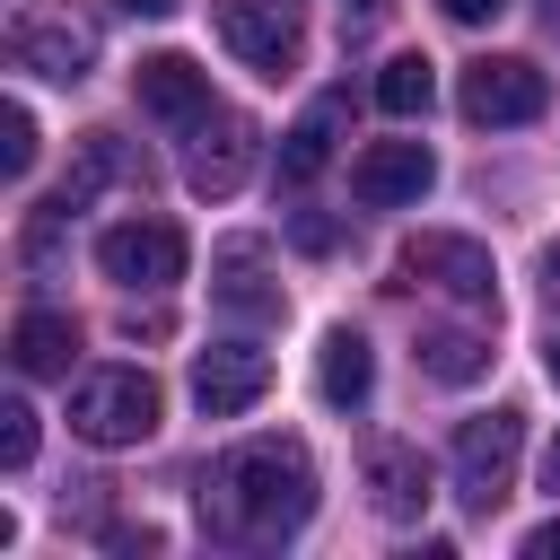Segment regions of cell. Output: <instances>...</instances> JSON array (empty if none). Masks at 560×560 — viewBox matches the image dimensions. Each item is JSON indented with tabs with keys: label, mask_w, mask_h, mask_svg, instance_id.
Wrapping results in <instances>:
<instances>
[{
	"label": "cell",
	"mask_w": 560,
	"mask_h": 560,
	"mask_svg": "<svg viewBox=\"0 0 560 560\" xmlns=\"http://www.w3.org/2000/svg\"><path fill=\"white\" fill-rule=\"evenodd\" d=\"M315 516V455L298 438H245L201 481V525L219 542H289Z\"/></svg>",
	"instance_id": "cell-1"
},
{
	"label": "cell",
	"mask_w": 560,
	"mask_h": 560,
	"mask_svg": "<svg viewBox=\"0 0 560 560\" xmlns=\"http://www.w3.org/2000/svg\"><path fill=\"white\" fill-rule=\"evenodd\" d=\"M158 411H166V394L149 368H88L70 385V429L88 446H140V438H158Z\"/></svg>",
	"instance_id": "cell-2"
},
{
	"label": "cell",
	"mask_w": 560,
	"mask_h": 560,
	"mask_svg": "<svg viewBox=\"0 0 560 560\" xmlns=\"http://www.w3.org/2000/svg\"><path fill=\"white\" fill-rule=\"evenodd\" d=\"M516 455H525V420H516V411H472V420L455 429V446H446L455 499H464L472 516H490V508L508 499V481H516Z\"/></svg>",
	"instance_id": "cell-3"
},
{
	"label": "cell",
	"mask_w": 560,
	"mask_h": 560,
	"mask_svg": "<svg viewBox=\"0 0 560 560\" xmlns=\"http://www.w3.org/2000/svg\"><path fill=\"white\" fill-rule=\"evenodd\" d=\"M9 61L70 88V79H88V61H96V26L70 18V0H35V9L9 18Z\"/></svg>",
	"instance_id": "cell-4"
},
{
	"label": "cell",
	"mask_w": 560,
	"mask_h": 560,
	"mask_svg": "<svg viewBox=\"0 0 560 560\" xmlns=\"http://www.w3.org/2000/svg\"><path fill=\"white\" fill-rule=\"evenodd\" d=\"M219 44L262 70V79H289L298 52H306V9L298 0H219Z\"/></svg>",
	"instance_id": "cell-5"
},
{
	"label": "cell",
	"mask_w": 560,
	"mask_h": 560,
	"mask_svg": "<svg viewBox=\"0 0 560 560\" xmlns=\"http://www.w3.org/2000/svg\"><path fill=\"white\" fill-rule=\"evenodd\" d=\"M455 105H464V122H534L551 105V79L525 52H481V61H464Z\"/></svg>",
	"instance_id": "cell-6"
},
{
	"label": "cell",
	"mask_w": 560,
	"mask_h": 560,
	"mask_svg": "<svg viewBox=\"0 0 560 560\" xmlns=\"http://www.w3.org/2000/svg\"><path fill=\"white\" fill-rule=\"evenodd\" d=\"M184 262H192V245H184L175 219H122V228L96 236V271L122 280V289H175Z\"/></svg>",
	"instance_id": "cell-7"
},
{
	"label": "cell",
	"mask_w": 560,
	"mask_h": 560,
	"mask_svg": "<svg viewBox=\"0 0 560 560\" xmlns=\"http://www.w3.org/2000/svg\"><path fill=\"white\" fill-rule=\"evenodd\" d=\"M402 271L429 280V289H446V298H464V306H490V298H499V262H490V245H472V236H455V228H420V236H402Z\"/></svg>",
	"instance_id": "cell-8"
},
{
	"label": "cell",
	"mask_w": 560,
	"mask_h": 560,
	"mask_svg": "<svg viewBox=\"0 0 560 560\" xmlns=\"http://www.w3.org/2000/svg\"><path fill=\"white\" fill-rule=\"evenodd\" d=\"M438 184V149L429 140H368L359 158H350V192L368 201V210H402V201H420Z\"/></svg>",
	"instance_id": "cell-9"
},
{
	"label": "cell",
	"mask_w": 560,
	"mask_h": 560,
	"mask_svg": "<svg viewBox=\"0 0 560 560\" xmlns=\"http://www.w3.org/2000/svg\"><path fill=\"white\" fill-rule=\"evenodd\" d=\"M271 394V350H254V341H210L201 359H192V402L210 411V420H236V411H254Z\"/></svg>",
	"instance_id": "cell-10"
},
{
	"label": "cell",
	"mask_w": 560,
	"mask_h": 560,
	"mask_svg": "<svg viewBox=\"0 0 560 560\" xmlns=\"http://www.w3.org/2000/svg\"><path fill=\"white\" fill-rule=\"evenodd\" d=\"M245 166H254V122L210 105V114L192 122V149H184V184H192L201 201H228V192L245 184Z\"/></svg>",
	"instance_id": "cell-11"
},
{
	"label": "cell",
	"mask_w": 560,
	"mask_h": 560,
	"mask_svg": "<svg viewBox=\"0 0 560 560\" xmlns=\"http://www.w3.org/2000/svg\"><path fill=\"white\" fill-rule=\"evenodd\" d=\"M131 96H140V114H158V122L192 131V122L210 114V70H201V61H184V52H149V61L131 70Z\"/></svg>",
	"instance_id": "cell-12"
},
{
	"label": "cell",
	"mask_w": 560,
	"mask_h": 560,
	"mask_svg": "<svg viewBox=\"0 0 560 560\" xmlns=\"http://www.w3.org/2000/svg\"><path fill=\"white\" fill-rule=\"evenodd\" d=\"M368 508L385 516V525H411L420 508H429V455L420 446H368Z\"/></svg>",
	"instance_id": "cell-13"
},
{
	"label": "cell",
	"mask_w": 560,
	"mask_h": 560,
	"mask_svg": "<svg viewBox=\"0 0 560 560\" xmlns=\"http://www.w3.org/2000/svg\"><path fill=\"white\" fill-rule=\"evenodd\" d=\"M341 122H350V88H324V96L280 131V184L324 175V158H332V140H341Z\"/></svg>",
	"instance_id": "cell-14"
},
{
	"label": "cell",
	"mask_w": 560,
	"mask_h": 560,
	"mask_svg": "<svg viewBox=\"0 0 560 560\" xmlns=\"http://www.w3.org/2000/svg\"><path fill=\"white\" fill-rule=\"evenodd\" d=\"M315 394L332 402V411H359L368 394H376V350H368V332H324V350H315Z\"/></svg>",
	"instance_id": "cell-15"
},
{
	"label": "cell",
	"mask_w": 560,
	"mask_h": 560,
	"mask_svg": "<svg viewBox=\"0 0 560 560\" xmlns=\"http://www.w3.org/2000/svg\"><path fill=\"white\" fill-rule=\"evenodd\" d=\"M9 359H18V376H70V359H79V324L52 315V306H26V315L9 324Z\"/></svg>",
	"instance_id": "cell-16"
},
{
	"label": "cell",
	"mask_w": 560,
	"mask_h": 560,
	"mask_svg": "<svg viewBox=\"0 0 560 560\" xmlns=\"http://www.w3.org/2000/svg\"><path fill=\"white\" fill-rule=\"evenodd\" d=\"M219 306H228V315H254V324H271V315L289 306V298L262 280V245H245V236H236V245L219 254Z\"/></svg>",
	"instance_id": "cell-17"
},
{
	"label": "cell",
	"mask_w": 560,
	"mask_h": 560,
	"mask_svg": "<svg viewBox=\"0 0 560 560\" xmlns=\"http://www.w3.org/2000/svg\"><path fill=\"white\" fill-rule=\"evenodd\" d=\"M481 368H490V341H481V332H455V324L420 332V376H438V385H472Z\"/></svg>",
	"instance_id": "cell-18"
},
{
	"label": "cell",
	"mask_w": 560,
	"mask_h": 560,
	"mask_svg": "<svg viewBox=\"0 0 560 560\" xmlns=\"http://www.w3.org/2000/svg\"><path fill=\"white\" fill-rule=\"evenodd\" d=\"M429 96H438V70H429L420 52H394V61L376 70V105H385L394 122H411V114H429Z\"/></svg>",
	"instance_id": "cell-19"
},
{
	"label": "cell",
	"mask_w": 560,
	"mask_h": 560,
	"mask_svg": "<svg viewBox=\"0 0 560 560\" xmlns=\"http://www.w3.org/2000/svg\"><path fill=\"white\" fill-rule=\"evenodd\" d=\"M26 166H35V114L0 105V175H26Z\"/></svg>",
	"instance_id": "cell-20"
},
{
	"label": "cell",
	"mask_w": 560,
	"mask_h": 560,
	"mask_svg": "<svg viewBox=\"0 0 560 560\" xmlns=\"http://www.w3.org/2000/svg\"><path fill=\"white\" fill-rule=\"evenodd\" d=\"M0 464H9V472H26V464H35V411H26L18 394L0 402Z\"/></svg>",
	"instance_id": "cell-21"
},
{
	"label": "cell",
	"mask_w": 560,
	"mask_h": 560,
	"mask_svg": "<svg viewBox=\"0 0 560 560\" xmlns=\"http://www.w3.org/2000/svg\"><path fill=\"white\" fill-rule=\"evenodd\" d=\"M289 245H298V254H332V245H341V219H324V210H289Z\"/></svg>",
	"instance_id": "cell-22"
},
{
	"label": "cell",
	"mask_w": 560,
	"mask_h": 560,
	"mask_svg": "<svg viewBox=\"0 0 560 560\" xmlns=\"http://www.w3.org/2000/svg\"><path fill=\"white\" fill-rule=\"evenodd\" d=\"M499 9H508V0H446V18H455V26H490Z\"/></svg>",
	"instance_id": "cell-23"
},
{
	"label": "cell",
	"mask_w": 560,
	"mask_h": 560,
	"mask_svg": "<svg viewBox=\"0 0 560 560\" xmlns=\"http://www.w3.org/2000/svg\"><path fill=\"white\" fill-rule=\"evenodd\" d=\"M534 280H542V298H551V306H560V236H551V245H542V262H534Z\"/></svg>",
	"instance_id": "cell-24"
},
{
	"label": "cell",
	"mask_w": 560,
	"mask_h": 560,
	"mask_svg": "<svg viewBox=\"0 0 560 560\" xmlns=\"http://www.w3.org/2000/svg\"><path fill=\"white\" fill-rule=\"evenodd\" d=\"M525 560H560V525H534L525 534Z\"/></svg>",
	"instance_id": "cell-25"
},
{
	"label": "cell",
	"mask_w": 560,
	"mask_h": 560,
	"mask_svg": "<svg viewBox=\"0 0 560 560\" xmlns=\"http://www.w3.org/2000/svg\"><path fill=\"white\" fill-rule=\"evenodd\" d=\"M122 9H131V18H166L175 0H122Z\"/></svg>",
	"instance_id": "cell-26"
},
{
	"label": "cell",
	"mask_w": 560,
	"mask_h": 560,
	"mask_svg": "<svg viewBox=\"0 0 560 560\" xmlns=\"http://www.w3.org/2000/svg\"><path fill=\"white\" fill-rule=\"evenodd\" d=\"M542 490H560V438H551V455H542Z\"/></svg>",
	"instance_id": "cell-27"
},
{
	"label": "cell",
	"mask_w": 560,
	"mask_h": 560,
	"mask_svg": "<svg viewBox=\"0 0 560 560\" xmlns=\"http://www.w3.org/2000/svg\"><path fill=\"white\" fill-rule=\"evenodd\" d=\"M542 368H551V385H560V341H551V359H542Z\"/></svg>",
	"instance_id": "cell-28"
},
{
	"label": "cell",
	"mask_w": 560,
	"mask_h": 560,
	"mask_svg": "<svg viewBox=\"0 0 560 560\" xmlns=\"http://www.w3.org/2000/svg\"><path fill=\"white\" fill-rule=\"evenodd\" d=\"M350 9H359V18H368V9H385V0H350Z\"/></svg>",
	"instance_id": "cell-29"
}]
</instances>
